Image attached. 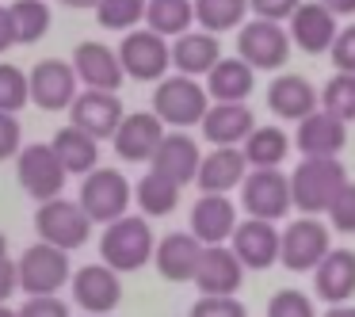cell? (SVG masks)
Segmentation results:
<instances>
[{
    "mask_svg": "<svg viewBox=\"0 0 355 317\" xmlns=\"http://www.w3.org/2000/svg\"><path fill=\"white\" fill-rule=\"evenodd\" d=\"M344 184L347 172L336 157H302V164L291 176V199L306 218H317L321 210H332Z\"/></svg>",
    "mask_w": 355,
    "mask_h": 317,
    "instance_id": "6da1fadb",
    "label": "cell"
},
{
    "mask_svg": "<svg viewBox=\"0 0 355 317\" xmlns=\"http://www.w3.org/2000/svg\"><path fill=\"white\" fill-rule=\"evenodd\" d=\"M100 252H103V264H107L111 271H138L149 256H157L153 230H149L146 218L126 214V218H119V222H111L107 230H103Z\"/></svg>",
    "mask_w": 355,
    "mask_h": 317,
    "instance_id": "7a4b0ae2",
    "label": "cell"
},
{
    "mask_svg": "<svg viewBox=\"0 0 355 317\" xmlns=\"http://www.w3.org/2000/svg\"><path fill=\"white\" fill-rule=\"evenodd\" d=\"M207 88L195 77H164L153 92V115L172 126H191L207 119Z\"/></svg>",
    "mask_w": 355,
    "mask_h": 317,
    "instance_id": "3957f363",
    "label": "cell"
},
{
    "mask_svg": "<svg viewBox=\"0 0 355 317\" xmlns=\"http://www.w3.org/2000/svg\"><path fill=\"white\" fill-rule=\"evenodd\" d=\"M16 271H19V286H24L31 298H46L58 286L69 283V256H65L62 248L39 241V245L24 248V256L16 260Z\"/></svg>",
    "mask_w": 355,
    "mask_h": 317,
    "instance_id": "277c9868",
    "label": "cell"
},
{
    "mask_svg": "<svg viewBox=\"0 0 355 317\" xmlns=\"http://www.w3.org/2000/svg\"><path fill=\"white\" fill-rule=\"evenodd\" d=\"M126 207H130V184H126L123 172L115 169H96L85 176L80 184V210H85L92 222H119L126 218Z\"/></svg>",
    "mask_w": 355,
    "mask_h": 317,
    "instance_id": "5b68a950",
    "label": "cell"
},
{
    "mask_svg": "<svg viewBox=\"0 0 355 317\" xmlns=\"http://www.w3.org/2000/svg\"><path fill=\"white\" fill-rule=\"evenodd\" d=\"M35 230H39V237L46 241V245L62 248V252H69V248H80L88 241V230H92V218L80 210V203H69V199H50L39 207V214H35Z\"/></svg>",
    "mask_w": 355,
    "mask_h": 317,
    "instance_id": "8992f818",
    "label": "cell"
},
{
    "mask_svg": "<svg viewBox=\"0 0 355 317\" xmlns=\"http://www.w3.org/2000/svg\"><path fill=\"white\" fill-rule=\"evenodd\" d=\"M16 176H19V187H24L31 199L50 203V199L62 195L69 172L62 169L54 146H27L24 153H19V161H16Z\"/></svg>",
    "mask_w": 355,
    "mask_h": 317,
    "instance_id": "52a82bcc",
    "label": "cell"
},
{
    "mask_svg": "<svg viewBox=\"0 0 355 317\" xmlns=\"http://www.w3.org/2000/svg\"><path fill=\"white\" fill-rule=\"evenodd\" d=\"M241 203H245L248 218L275 222V218H283L286 210L294 207L291 180L279 169H256L252 176H245V184H241Z\"/></svg>",
    "mask_w": 355,
    "mask_h": 317,
    "instance_id": "ba28073f",
    "label": "cell"
},
{
    "mask_svg": "<svg viewBox=\"0 0 355 317\" xmlns=\"http://www.w3.org/2000/svg\"><path fill=\"white\" fill-rule=\"evenodd\" d=\"M329 252H332L329 230L317 218H298V222H291L283 230V252H279V260H283L286 271H317Z\"/></svg>",
    "mask_w": 355,
    "mask_h": 317,
    "instance_id": "9c48e42d",
    "label": "cell"
},
{
    "mask_svg": "<svg viewBox=\"0 0 355 317\" xmlns=\"http://www.w3.org/2000/svg\"><path fill=\"white\" fill-rule=\"evenodd\" d=\"M237 54L252 69H279L291 58V35L271 19H252L237 35Z\"/></svg>",
    "mask_w": 355,
    "mask_h": 317,
    "instance_id": "30bf717a",
    "label": "cell"
},
{
    "mask_svg": "<svg viewBox=\"0 0 355 317\" xmlns=\"http://www.w3.org/2000/svg\"><path fill=\"white\" fill-rule=\"evenodd\" d=\"M119 62L134 80H161L172 65V46L157 31H130L119 46Z\"/></svg>",
    "mask_w": 355,
    "mask_h": 317,
    "instance_id": "8fae6325",
    "label": "cell"
},
{
    "mask_svg": "<svg viewBox=\"0 0 355 317\" xmlns=\"http://www.w3.org/2000/svg\"><path fill=\"white\" fill-rule=\"evenodd\" d=\"M69 119L77 130L92 134L96 142L100 138H115L119 126H123L126 111H123V100H119V92H80L77 100H73L69 108Z\"/></svg>",
    "mask_w": 355,
    "mask_h": 317,
    "instance_id": "7c38bea8",
    "label": "cell"
},
{
    "mask_svg": "<svg viewBox=\"0 0 355 317\" xmlns=\"http://www.w3.org/2000/svg\"><path fill=\"white\" fill-rule=\"evenodd\" d=\"M241 283H245V264L237 260L233 248L225 245L202 248L199 271H195V286L202 291V298H233Z\"/></svg>",
    "mask_w": 355,
    "mask_h": 317,
    "instance_id": "4fadbf2b",
    "label": "cell"
},
{
    "mask_svg": "<svg viewBox=\"0 0 355 317\" xmlns=\"http://www.w3.org/2000/svg\"><path fill=\"white\" fill-rule=\"evenodd\" d=\"M31 100L42 111L73 108V100H77V69L69 62H58V58L39 62L31 69Z\"/></svg>",
    "mask_w": 355,
    "mask_h": 317,
    "instance_id": "5bb4252c",
    "label": "cell"
},
{
    "mask_svg": "<svg viewBox=\"0 0 355 317\" xmlns=\"http://www.w3.org/2000/svg\"><path fill=\"white\" fill-rule=\"evenodd\" d=\"M168 138L161 126V119L153 115V111H134V115L123 119V126H119L115 134V153L123 157V161H153L157 149H161V142Z\"/></svg>",
    "mask_w": 355,
    "mask_h": 317,
    "instance_id": "9a60e30c",
    "label": "cell"
},
{
    "mask_svg": "<svg viewBox=\"0 0 355 317\" xmlns=\"http://www.w3.org/2000/svg\"><path fill=\"white\" fill-rule=\"evenodd\" d=\"M233 252H237V260L245 264V268L263 271L279 260V252H283V233L271 222H263V218H248V222H241L237 233H233Z\"/></svg>",
    "mask_w": 355,
    "mask_h": 317,
    "instance_id": "2e32d148",
    "label": "cell"
},
{
    "mask_svg": "<svg viewBox=\"0 0 355 317\" xmlns=\"http://www.w3.org/2000/svg\"><path fill=\"white\" fill-rule=\"evenodd\" d=\"M73 69H77V80H85L92 92H119L126 73L119 54L103 42H80L73 50Z\"/></svg>",
    "mask_w": 355,
    "mask_h": 317,
    "instance_id": "e0dca14e",
    "label": "cell"
},
{
    "mask_svg": "<svg viewBox=\"0 0 355 317\" xmlns=\"http://www.w3.org/2000/svg\"><path fill=\"white\" fill-rule=\"evenodd\" d=\"M73 298L88 309V314H111L123 298V283L119 271H111L107 264H85L73 275Z\"/></svg>",
    "mask_w": 355,
    "mask_h": 317,
    "instance_id": "ac0fdd59",
    "label": "cell"
},
{
    "mask_svg": "<svg viewBox=\"0 0 355 317\" xmlns=\"http://www.w3.org/2000/svg\"><path fill=\"white\" fill-rule=\"evenodd\" d=\"M294 146L302 149V157H336L347 146V123H340L329 111H313L298 123Z\"/></svg>",
    "mask_w": 355,
    "mask_h": 317,
    "instance_id": "d6986e66",
    "label": "cell"
},
{
    "mask_svg": "<svg viewBox=\"0 0 355 317\" xmlns=\"http://www.w3.org/2000/svg\"><path fill=\"white\" fill-rule=\"evenodd\" d=\"M336 16H332L329 8H324L321 0H309V4H302L298 12L291 16V39L298 42L306 54H324V50H332V42H336Z\"/></svg>",
    "mask_w": 355,
    "mask_h": 317,
    "instance_id": "ffe728a7",
    "label": "cell"
},
{
    "mask_svg": "<svg viewBox=\"0 0 355 317\" xmlns=\"http://www.w3.org/2000/svg\"><path fill=\"white\" fill-rule=\"evenodd\" d=\"M202 241L195 237V233H168V237L157 245V271H161L168 283H187V279H195V271H199V260H202Z\"/></svg>",
    "mask_w": 355,
    "mask_h": 317,
    "instance_id": "44dd1931",
    "label": "cell"
},
{
    "mask_svg": "<svg viewBox=\"0 0 355 317\" xmlns=\"http://www.w3.org/2000/svg\"><path fill=\"white\" fill-rule=\"evenodd\" d=\"M237 207H233L225 195H202L191 207V233L202 241V245H222L225 237L237 233Z\"/></svg>",
    "mask_w": 355,
    "mask_h": 317,
    "instance_id": "7402d4cb",
    "label": "cell"
},
{
    "mask_svg": "<svg viewBox=\"0 0 355 317\" xmlns=\"http://www.w3.org/2000/svg\"><path fill=\"white\" fill-rule=\"evenodd\" d=\"M317 298H324L329 306H347V298L355 294V252L352 248H332L321 260V268L313 271Z\"/></svg>",
    "mask_w": 355,
    "mask_h": 317,
    "instance_id": "603a6c76",
    "label": "cell"
},
{
    "mask_svg": "<svg viewBox=\"0 0 355 317\" xmlns=\"http://www.w3.org/2000/svg\"><path fill=\"white\" fill-rule=\"evenodd\" d=\"M245 172H248V157H245V149H237V146H222V149H214V153L202 157L199 187H202V195H225L230 187L245 184Z\"/></svg>",
    "mask_w": 355,
    "mask_h": 317,
    "instance_id": "cb8c5ba5",
    "label": "cell"
},
{
    "mask_svg": "<svg viewBox=\"0 0 355 317\" xmlns=\"http://www.w3.org/2000/svg\"><path fill=\"white\" fill-rule=\"evenodd\" d=\"M199 169H202V153L187 134H168V138L161 142V149H157V157H153V172L168 176L172 184H180V187L199 180Z\"/></svg>",
    "mask_w": 355,
    "mask_h": 317,
    "instance_id": "d4e9b609",
    "label": "cell"
},
{
    "mask_svg": "<svg viewBox=\"0 0 355 317\" xmlns=\"http://www.w3.org/2000/svg\"><path fill=\"white\" fill-rule=\"evenodd\" d=\"M252 111L245 103H214L202 119V134L214 142L218 149L222 146H245L252 138Z\"/></svg>",
    "mask_w": 355,
    "mask_h": 317,
    "instance_id": "484cf974",
    "label": "cell"
},
{
    "mask_svg": "<svg viewBox=\"0 0 355 317\" xmlns=\"http://www.w3.org/2000/svg\"><path fill=\"white\" fill-rule=\"evenodd\" d=\"M268 108L275 111L279 119H309L317 111V96H313V85L298 73H283V77L271 80L268 88Z\"/></svg>",
    "mask_w": 355,
    "mask_h": 317,
    "instance_id": "4316f807",
    "label": "cell"
},
{
    "mask_svg": "<svg viewBox=\"0 0 355 317\" xmlns=\"http://www.w3.org/2000/svg\"><path fill=\"white\" fill-rule=\"evenodd\" d=\"M218 62H222V46L210 31H187L172 46V65L180 69V77H199V73L210 77Z\"/></svg>",
    "mask_w": 355,
    "mask_h": 317,
    "instance_id": "83f0119b",
    "label": "cell"
},
{
    "mask_svg": "<svg viewBox=\"0 0 355 317\" xmlns=\"http://www.w3.org/2000/svg\"><path fill=\"white\" fill-rule=\"evenodd\" d=\"M54 153H58V161H62V169L65 172H73V176H80V172H96V161H100V146H96V138L92 134H85V130H77V126H62V130L54 134Z\"/></svg>",
    "mask_w": 355,
    "mask_h": 317,
    "instance_id": "f1b7e54d",
    "label": "cell"
},
{
    "mask_svg": "<svg viewBox=\"0 0 355 317\" xmlns=\"http://www.w3.org/2000/svg\"><path fill=\"white\" fill-rule=\"evenodd\" d=\"M207 92L218 103H241L252 92V65H245L241 58H222L207 77Z\"/></svg>",
    "mask_w": 355,
    "mask_h": 317,
    "instance_id": "f546056e",
    "label": "cell"
},
{
    "mask_svg": "<svg viewBox=\"0 0 355 317\" xmlns=\"http://www.w3.org/2000/svg\"><path fill=\"white\" fill-rule=\"evenodd\" d=\"M191 19H195L191 0H149L146 4V24H149V31H157L161 39L164 35H187Z\"/></svg>",
    "mask_w": 355,
    "mask_h": 317,
    "instance_id": "4dcf8cb0",
    "label": "cell"
},
{
    "mask_svg": "<svg viewBox=\"0 0 355 317\" xmlns=\"http://www.w3.org/2000/svg\"><path fill=\"white\" fill-rule=\"evenodd\" d=\"M286 149H291V138L279 126H256L252 138L245 142V157L252 169H275L286 157Z\"/></svg>",
    "mask_w": 355,
    "mask_h": 317,
    "instance_id": "1f68e13d",
    "label": "cell"
},
{
    "mask_svg": "<svg viewBox=\"0 0 355 317\" xmlns=\"http://www.w3.org/2000/svg\"><path fill=\"white\" fill-rule=\"evenodd\" d=\"M138 207L146 210L149 218H161V214H172L180 203V184H172L168 176H161V172H149V176H141L138 184Z\"/></svg>",
    "mask_w": 355,
    "mask_h": 317,
    "instance_id": "d6a6232c",
    "label": "cell"
},
{
    "mask_svg": "<svg viewBox=\"0 0 355 317\" xmlns=\"http://www.w3.org/2000/svg\"><path fill=\"white\" fill-rule=\"evenodd\" d=\"M245 12L248 0H195V24H202V31L210 35L245 24Z\"/></svg>",
    "mask_w": 355,
    "mask_h": 317,
    "instance_id": "836d02e7",
    "label": "cell"
},
{
    "mask_svg": "<svg viewBox=\"0 0 355 317\" xmlns=\"http://www.w3.org/2000/svg\"><path fill=\"white\" fill-rule=\"evenodd\" d=\"M8 12H12V24H16V42H39L50 31L46 0H12Z\"/></svg>",
    "mask_w": 355,
    "mask_h": 317,
    "instance_id": "e575fe53",
    "label": "cell"
},
{
    "mask_svg": "<svg viewBox=\"0 0 355 317\" xmlns=\"http://www.w3.org/2000/svg\"><path fill=\"white\" fill-rule=\"evenodd\" d=\"M321 103L329 115H336L340 123H352L355 119V73H336V77L324 85Z\"/></svg>",
    "mask_w": 355,
    "mask_h": 317,
    "instance_id": "d590c367",
    "label": "cell"
},
{
    "mask_svg": "<svg viewBox=\"0 0 355 317\" xmlns=\"http://www.w3.org/2000/svg\"><path fill=\"white\" fill-rule=\"evenodd\" d=\"M146 4L149 0H100L96 16H100V24L107 27V31H126L130 35V27L146 19Z\"/></svg>",
    "mask_w": 355,
    "mask_h": 317,
    "instance_id": "8d00e7d4",
    "label": "cell"
},
{
    "mask_svg": "<svg viewBox=\"0 0 355 317\" xmlns=\"http://www.w3.org/2000/svg\"><path fill=\"white\" fill-rule=\"evenodd\" d=\"M27 100H31V77H24L16 65L0 62V111L16 115Z\"/></svg>",
    "mask_w": 355,
    "mask_h": 317,
    "instance_id": "74e56055",
    "label": "cell"
},
{
    "mask_svg": "<svg viewBox=\"0 0 355 317\" xmlns=\"http://www.w3.org/2000/svg\"><path fill=\"white\" fill-rule=\"evenodd\" d=\"M268 317H317L313 302L302 291H275V298L268 302Z\"/></svg>",
    "mask_w": 355,
    "mask_h": 317,
    "instance_id": "f35d334b",
    "label": "cell"
},
{
    "mask_svg": "<svg viewBox=\"0 0 355 317\" xmlns=\"http://www.w3.org/2000/svg\"><path fill=\"white\" fill-rule=\"evenodd\" d=\"M329 218H332V230H340V233H355V184H352V180H347L344 191L336 195V203H332Z\"/></svg>",
    "mask_w": 355,
    "mask_h": 317,
    "instance_id": "ab89813d",
    "label": "cell"
},
{
    "mask_svg": "<svg viewBox=\"0 0 355 317\" xmlns=\"http://www.w3.org/2000/svg\"><path fill=\"white\" fill-rule=\"evenodd\" d=\"M191 317H248V309L237 298H199L191 306Z\"/></svg>",
    "mask_w": 355,
    "mask_h": 317,
    "instance_id": "60d3db41",
    "label": "cell"
},
{
    "mask_svg": "<svg viewBox=\"0 0 355 317\" xmlns=\"http://www.w3.org/2000/svg\"><path fill=\"white\" fill-rule=\"evenodd\" d=\"M332 65H336V73H355V24L336 35V42H332Z\"/></svg>",
    "mask_w": 355,
    "mask_h": 317,
    "instance_id": "b9f144b4",
    "label": "cell"
},
{
    "mask_svg": "<svg viewBox=\"0 0 355 317\" xmlns=\"http://www.w3.org/2000/svg\"><path fill=\"white\" fill-rule=\"evenodd\" d=\"M248 8L256 12V19H271V24H279V19H291L294 12L302 8V0H248Z\"/></svg>",
    "mask_w": 355,
    "mask_h": 317,
    "instance_id": "7bdbcfd3",
    "label": "cell"
},
{
    "mask_svg": "<svg viewBox=\"0 0 355 317\" xmlns=\"http://www.w3.org/2000/svg\"><path fill=\"white\" fill-rule=\"evenodd\" d=\"M19 317H69V306L62 298H27L19 306Z\"/></svg>",
    "mask_w": 355,
    "mask_h": 317,
    "instance_id": "ee69618b",
    "label": "cell"
},
{
    "mask_svg": "<svg viewBox=\"0 0 355 317\" xmlns=\"http://www.w3.org/2000/svg\"><path fill=\"white\" fill-rule=\"evenodd\" d=\"M16 149H19V119L0 111V161L12 157Z\"/></svg>",
    "mask_w": 355,
    "mask_h": 317,
    "instance_id": "f6af8a7d",
    "label": "cell"
},
{
    "mask_svg": "<svg viewBox=\"0 0 355 317\" xmlns=\"http://www.w3.org/2000/svg\"><path fill=\"white\" fill-rule=\"evenodd\" d=\"M19 286V271H16V260H0V306L12 291Z\"/></svg>",
    "mask_w": 355,
    "mask_h": 317,
    "instance_id": "bcb514c9",
    "label": "cell"
},
{
    "mask_svg": "<svg viewBox=\"0 0 355 317\" xmlns=\"http://www.w3.org/2000/svg\"><path fill=\"white\" fill-rule=\"evenodd\" d=\"M12 42H16V24H12V12L0 4V54H4Z\"/></svg>",
    "mask_w": 355,
    "mask_h": 317,
    "instance_id": "7dc6e473",
    "label": "cell"
},
{
    "mask_svg": "<svg viewBox=\"0 0 355 317\" xmlns=\"http://www.w3.org/2000/svg\"><path fill=\"white\" fill-rule=\"evenodd\" d=\"M321 4L332 12V16H352L355 12V0H321Z\"/></svg>",
    "mask_w": 355,
    "mask_h": 317,
    "instance_id": "c3c4849f",
    "label": "cell"
},
{
    "mask_svg": "<svg viewBox=\"0 0 355 317\" xmlns=\"http://www.w3.org/2000/svg\"><path fill=\"white\" fill-rule=\"evenodd\" d=\"M324 317H355V306H332Z\"/></svg>",
    "mask_w": 355,
    "mask_h": 317,
    "instance_id": "681fc988",
    "label": "cell"
},
{
    "mask_svg": "<svg viewBox=\"0 0 355 317\" xmlns=\"http://www.w3.org/2000/svg\"><path fill=\"white\" fill-rule=\"evenodd\" d=\"M69 8H100V0H62Z\"/></svg>",
    "mask_w": 355,
    "mask_h": 317,
    "instance_id": "f907efd6",
    "label": "cell"
},
{
    "mask_svg": "<svg viewBox=\"0 0 355 317\" xmlns=\"http://www.w3.org/2000/svg\"><path fill=\"white\" fill-rule=\"evenodd\" d=\"M0 260H8V237L0 233Z\"/></svg>",
    "mask_w": 355,
    "mask_h": 317,
    "instance_id": "816d5d0a",
    "label": "cell"
},
{
    "mask_svg": "<svg viewBox=\"0 0 355 317\" xmlns=\"http://www.w3.org/2000/svg\"><path fill=\"white\" fill-rule=\"evenodd\" d=\"M0 317H19V309H8V306H0Z\"/></svg>",
    "mask_w": 355,
    "mask_h": 317,
    "instance_id": "f5cc1de1",
    "label": "cell"
}]
</instances>
